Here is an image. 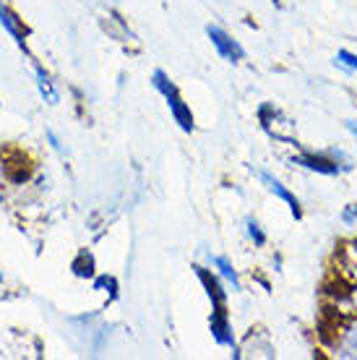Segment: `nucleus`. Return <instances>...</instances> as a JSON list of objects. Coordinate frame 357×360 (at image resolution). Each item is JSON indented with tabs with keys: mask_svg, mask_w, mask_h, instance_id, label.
<instances>
[{
	"mask_svg": "<svg viewBox=\"0 0 357 360\" xmlns=\"http://www.w3.org/2000/svg\"><path fill=\"white\" fill-rule=\"evenodd\" d=\"M290 162L300 165V167H305V170L321 172V175H339V172H344V165L337 162L329 152H323V154L303 152V154H297V157H292Z\"/></svg>",
	"mask_w": 357,
	"mask_h": 360,
	"instance_id": "nucleus-4",
	"label": "nucleus"
},
{
	"mask_svg": "<svg viewBox=\"0 0 357 360\" xmlns=\"http://www.w3.org/2000/svg\"><path fill=\"white\" fill-rule=\"evenodd\" d=\"M37 82H39V91H42V97L47 102H58V94H55L53 84H50V79H47V73L42 68H37Z\"/></svg>",
	"mask_w": 357,
	"mask_h": 360,
	"instance_id": "nucleus-11",
	"label": "nucleus"
},
{
	"mask_svg": "<svg viewBox=\"0 0 357 360\" xmlns=\"http://www.w3.org/2000/svg\"><path fill=\"white\" fill-rule=\"evenodd\" d=\"M206 37L212 39V45L216 47V53L222 55L224 60H230V63H238V60H242V58H245V50H242V47L235 42L233 37L224 32V29L206 27Z\"/></svg>",
	"mask_w": 357,
	"mask_h": 360,
	"instance_id": "nucleus-5",
	"label": "nucleus"
},
{
	"mask_svg": "<svg viewBox=\"0 0 357 360\" xmlns=\"http://www.w3.org/2000/svg\"><path fill=\"white\" fill-rule=\"evenodd\" d=\"M250 170H253V175H256V178H259L261 183H264V186H266V188L274 193V196L285 201L295 219H300V217H303V209H300V201H297V196L290 188H287V186L277 178V175H271V172L264 170V167H250Z\"/></svg>",
	"mask_w": 357,
	"mask_h": 360,
	"instance_id": "nucleus-3",
	"label": "nucleus"
},
{
	"mask_svg": "<svg viewBox=\"0 0 357 360\" xmlns=\"http://www.w3.org/2000/svg\"><path fill=\"white\" fill-rule=\"evenodd\" d=\"M0 282H3V277H0Z\"/></svg>",
	"mask_w": 357,
	"mask_h": 360,
	"instance_id": "nucleus-17",
	"label": "nucleus"
},
{
	"mask_svg": "<svg viewBox=\"0 0 357 360\" xmlns=\"http://www.w3.org/2000/svg\"><path fill=\"white\" fill-rule=\"evenodd\" d=\"M212 264H214L216 269H219V274L233 285V290H240V277H238V271H235L233 262H230L227 256H212Z\"/></svg>",
	"mask_w": 357,
	"mask_h": 360,
	"instance_id": "nucleus-8",
	"label": "nucleus"
},
{
	"mask_svg": "<svg viewBox=\"0 0 357 360\" xmlns=\"http://www.w3.org/2000/svg\"><path fill=\"white\" fill-rule=\"evenodd\" d=\"M347 350H352L347 355H357V326H352L347 332Z\"/></svg>",
	"mask_w": 357,
	"mask_h": 360,
	"instance_id": "nucleus-14",
	"label": "nucleus"
},
{
	"mask_svg": "<svg viewBox=\"0 0 357 360\" xmlns=\"http://www.w3.org/2000/svg\"><path fill=\"white\" fill-rule=\"evenodd\" d=\"M342 219H344L347 225H355L357 222V204H349V207L342 212Z\"/></svg>",
	"mask_w": 357,
	"mask_h": 360,
	"instance_id": "nucleus-13",
	"label": "nucleus"
},
{
	"mask_svg": "<svg viewBox=\"0 0 357 360\" xmlns=\"http://www.w3.org/2000/svg\"><path fill=\"white\" fill-rule=\"evenodd\" d=\"M245 230H248V238L253 240V245H266V233L261 230V225L256 219H245Z\"/></svg>",
	"mask_w": 357,
	"mask_h": 360,
	"instance_id": "nucleus-12",
	"label": "nucleus"
},
{
	"mask_svg": "<svg viewBox=\"0 0 357 360\" xmlns=\"http://www.w3.org/2000/svg\"><path fill=\"white\" fill-rule=\"evenodd\" d=\"M347 128L352 131V134L357 136V120H347Z\"/></svg>",
	"mask_w": 357,
	"mask_h": 360,
	"instance_id": "nucleus-15",
	"label": "nucleus"
},
{
	"mask_svg": "<svg viewBox=\"0 0 357 360\" xmlns=\"http://www.w3.org/2000/svg\"><path fill=\"white\" fill-rule=\"evenodd\" d=\"M0 24L8 29L11 34H13V39H16L18 45L24 47V37H21V32H18V27H16V21H13V16H11L8 11L3 8V3H0Z\"/></svg>",
	"mask_w": 357,
	"mask_h": 360,
	"instance_id": "nucleus-10",
	"label": "nucleus"
},
{
	"mask_svg": "<svg viewBox=\"0 0 357 360\" xmlns=\"http://www.w3.org/2000/svg\"><path fill=\"white\" fill-rule=\"evenodd\" d=\"M355 300H357V292H355Z\"/></svg>",
	"mask_w": 357,
	"mask_h": 360,
	"instance_id": "nucleus-16",
	"label": "nucleus"
},
{
	"mask_svg": "<svg viewBox=\"0 0 357 360\" xmlns=\"http://www.w3.org/2000/svg\"><path fill=\"white\" fill-rule=\"evenodd\" d=\"M196 274H198V279H201V285L206 288V292H209V297H212L214 311H224V308H227V292L222 290L219 279H216L214 274H209L206 269H201V266H196Z\"/></svg>",
	"mask_w": 357,
	"mask_h": 360,
	"instance_id": "nucleus-7",
	"label": "nucleus"
},
{
	"mask_svg": "<svg viewBox=\"0 0 357 360\" xmlns=\"http://www.w3.org/2000/svg\"><path fill=\"white\" fill-rule=\"evenodd\" d=\"M212 334H214V340L219 345L233 347L235 358H240V352H238V347H235L233 326H230V321H227V311H214V316H212Z\"/></svg>",
	"mask_w": 357,
	"mask_h": 360,
	"instance_id": "nucleus-6",
	"label": "nucleus"
},
{
	"mask_svg": "<svg viewBox=\"0 0 357 360\" xmlns=\"http://www.w3.org/2000/svg\"><path fill=\"white\" fill-rule=\"evenodd\" d=\"M152 84H154V89L167 99V108H170L172 117H175V123H178L186 134H190V131H193V112H190V108H188L186 102L180 99L178 86L167 79V73H164V71H154L152 73Z\"/></svg>",
	"mask_w": 357,
	"mask_h": 360,
	"instance_id": "nucleus-1",
	"label": "nucleus"
},
{
	"mask_svg": "<svg viewBox=\"0 0 357 360\" xmlns=\"http://www.w3.org/2000/svg\"><path fill=\"white\" fill-rule=\"evenodd\" d=\"M334 65L344 73H355L357 71V55H352L349 50H339L334 55Z\"/></svg>",
	"mask_w": 357,
	"mask_h": 360,
	"instance_id": "nucleus-9",
	"label": "nucleus"
},
{
	"mask_svg": "<svg viewBox=\"0 0 357 360\" xmlns=\"http://www.w3.org/2000/svg\"><path fill=\"white\" fill-rule=\"evenodd\" d=\"M0 162H3V175L13 183H24L29 180L32 175V162H29V157L21 149L16 146H6V149H0Z\"/></svg>",
	"mask_w": 357,
	"mask_h": 360,
	"instance_id": "nucleus-2",
	"label": "nucleus"
}]
</instances>
